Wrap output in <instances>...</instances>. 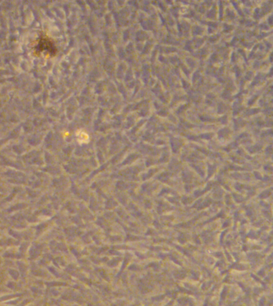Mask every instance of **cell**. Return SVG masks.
Instances as JSON below:
<instances>
[{
    "label": "cell",
    "instance_id": "cell-1",
    "mask_svg": "<svg viewBox=\"0 0 273 306\" xmlns=\"http://www.w3.org/2000/svg\"><path fill=\"white\" fill-rule=\"evenodd\" d=\"M77 136L79 143H85V142H88V135L85 133V132H82V131H80L79 133L77 134Z\"/></svg>",
    "mask_w": 273,
    "mask_h": 306
}]
</instances>
